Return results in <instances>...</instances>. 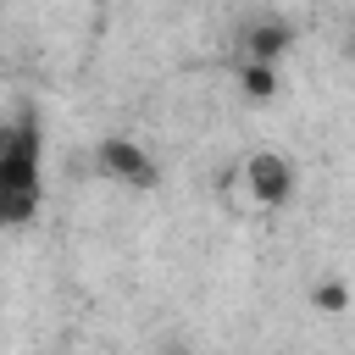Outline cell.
<instances>
[{
  "label": "cell",
  "mask_w": 355,
  "mask_h": 355,
  "mask_svg": "<svg viewBox=\"0 0 355 355\" xmlns=\"http://www.w3.org/2000/svg\"><path fill=\"white\" fill-rule=\"evenodd\" d=\"M39 116L22 111L11 128H0V227H17L39 211Z\"/></svg>",
  "instance_id": "obj_1"
},
{
  "label": "cell",
  "mask_w": 355,
  "mask_h": 355,
  "mask_svg": "<svg viewBox=\"0 0 355 355\" xmlns=\"http://www.w3.org/2000/svg\"><path fill=\"white\" fill-rule=\"evenodd\" d=\"M100 166H105V178H116V183H133V189H155V161L133 144V139H105L100 144Z\"/></svg>",
  "instance_id": "obj_2"
},
{
  "label": "cell",
  "mask_w": 355,
  "mask_h": 355,
  "mask_svg": "<svg viewBox=\"0 0 355 355\" xmlns=\"http://www.w3.org/2000/svg\"><path fill=\"white\" fill-rule=\"evenodd\" d=\"M244 178H250V194H255L261 205H283V200L294 194V172H288V161H283V155H272V150L250 155Z\"/></svg>",
  "instance_id": "obj_3"
},
{
  "label": "cell",
  "mask_w": 355,
  "mask_h": 355,
  "mask_svg": "<svg viewBox=\"0 0 355 355\" xmlns=\"http://www.w3.org/2000/svg\"><path fill=\"white\" fill-rule=\"evenodd\" d=\"M244 50H250L255 67H272V61L288 50V28H283V22H255V28L244 33Z\"/></svg>",
  "instance_id": "obj_4"
},
{
  "label": "cell",
  "mask_w": 355,
  "mask_h": 355,
  "mask_svg": "<svg viewBox=\"0 0 355 355\" xmlns=\"http://www.w3.org/2000/svg\"><path fill=\"white\" fill-rule=\"evenodd\" d=\"M244 89H250L255 100H261V94H272V89H277V78H272V67H255V61H250V67H244Z\"/></svg>",
  "instance_id": "obj_5"
}]
</instances>
